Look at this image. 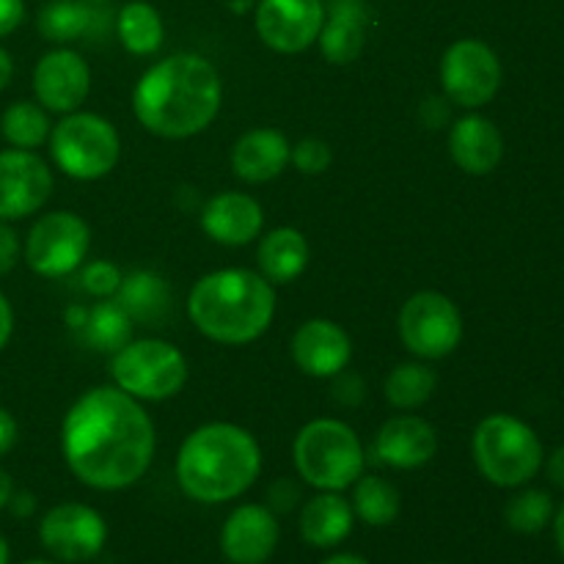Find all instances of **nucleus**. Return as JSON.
Listing matches in <instances>:
<instances>
[{
	"mask_svg": "<svg viewBox=\"0 0 564 564\" xmlns=\"http://www.w3.org/2000/svg\"><path fill=\"white\" fill-rule=\"evenodd\" d=\"M400 339L405 350L422 361L452 356L463 341L460 308L444 292H416L402 303Z\"/></svg>",
	"mask_w": 564,
	"mask_h": 564,
	"instance_id": "1a4fd4ad",
	"label": "nucleus"
},
{
	"mask_svg": "<svg viewBox=\"0 0 564 564\" xmlns=\"http://www.w3.org/2000/svg\"><path fill=\"white\" fill-rule=\"evenodd\" d=\"M554 499L545 490L529 488L512 496L505 507V521L518 534H538L554 521Z\"/></svg>",
	"mask_w": 564,
	"mask_h": 564,
	"instance_id": "2f4dec72",
	"label": "nucleus"
},
{
	"mask_svg": "<svg viewBox=\"0 0 564 564\" xmlns=\"http://www.w3.org/2000/svg\"><path fill=\"white\" fill-rule=\"evenodd\" d=\"M369 36V9L364 0H334L319 31V53L334 66L361 58Z\"/></svg>",
	"mask_w": 564,
	"mask_h": 564,
	"instance_id": "4be33fe9",
	"label": "nucleus"
},
{
	"mask_svg": "<svg viewBox=\"0 0 564 564\" xmlns=\"http://www.w3.org/2000/svg\"><path fill=\"white\" fill-rule=\"evenodd\" d=\"M449 99L446 97H430L422 105V121L430 130H438V127L449 124Z\"/></svg>",
	"mask_w": 564,
	"mask_h": 564,
	"instance_id": "4c0bfd02",
	"label": "nucleus"
},
{
	"mask_svg": "<svg viewBox=\"0 0 564 564\" xmlns=\"http://www.w3.org/2000/svg\"><path fill=\"white\" fill-rule=\"evenodd\" d=\"M202 229L218 246L242 248L262 235L264 209L248 193L224 191L204 204Z\"/></svg>",
	"mask_w": 564,
	"mask_h": 564,
	"instance_id": "6ab92c4d",
	"label": "nucleus"
},
{
	"mask_svg": "<svg viewBox=\"0 0 564 564\" xmlns=\"http://www.w3.org/2000/svg\"><path fill=\"white\" fill-rule=\"evenodd\" d=\"M323 564H369V562L358 554H334V556H328Z\"/></svg>",
	"mask_w": 564,
	"mask_h": 564,
	"instance_id": "de8ad7c7",
	"label": "nucleus"
},
{
	"mask_svg": "<svg viewBox=\"0 0 564 564\" xmlns=\"http://www.w3.org/2000/svg\"><path fill=\"white\" fill-rule=\"evenodd\" d=\"M11 494H14V482H11V474L6 468H0V510L9 507Z\"/></svg>",
	"mask_w": 564,
	"mask_h": 564,
	"instance_id": "a18cd8bd",
	"label": "nucleus"
},
{
	"mask_svg": "<svg viewBox=\"0 0 564 564\" xmlns=\"http://www.w3.org/2000/svg\"><path fill=\"white\" fill-rule=\"evenodd\" d=\"M53 193V171L28 149L0 152V220H22L39 213Z\"/></svg>",
	"mask_w": 564,
	"mask_h": 564,
	"instance_id": "4468645a",
	"label": "nucleus"
},
{
	"mask_svg": "<svg viewBox=\"0 0 564 564\" xmlns=\"http://www.w3.org/2000/svg\"><path fill=\"white\" fill-rule=\"evenodd\" d=\"M352 527H356V512L350 501L334 490H319L317 496H312L303 505L301 521H297L303 543L312 549H336L350 538Z\"/></svg>",
	"mask_w": 564,
	"mask_h": 564,
	"instance_id": "5701e85b",
	"label": "nucleus"
},
{
	"mask_svg": "<svg viewBox=\"0 0 564 564\" xmlns=\"http://www.w3.org/2000/svg\"><path fill=\"white\" fill-rule=\"evenodd\" d=\"M308 240L295 226H279L259 240V273L273 286L292 284L308 268Z\"/></svg>",
	"mask_w": 564,
	"mask_h": 564,
	"instance_id": "b1692460",
	"label": "nucleus"
},
{
	"mask_svg": "<svg viewBox=\"0 0 564 564\" xmlns=\"http://www.w3.org/2000/svg\"><path fill=\"white\" fill-rule=\"evenodd\" d=\"M441 86L452 105L477 110L488 105L501 88V61L482 39H457L441 58Z\"/></svg>",
	"mask_w": 564,
	"mask_h": 564,
	"instance_id": "9d476101",
	"label": "nucleus"
},
{
	"mask_svg": "<svg viewBox=\"0 0 564 564\" xmlns=\"http://www.w3.org/2000/svg\"><path fill=\"white\" fill-rule=\"evenodd\" d=\"M50 154L69 180L97 182L119 163L121 138L105 116L75 110L50 130Z\"/></svg>",
	"mask_w": 564,
	"mask_h": 564,
	"instance_id": "6e6552de",
	"label": "nucleus"
},
{
	"mask_svg": "<svg viewBox=\"0 0 564 564\" xmlns=\"http://www.w3.org/2000/svg\"><path fill=\"white\" fill-rule=\"evenodd\" d=\"M33 94L50 113H75L91 94V66L77 50H50L33 66Z\"/></svg>",
	"mask_w": 564,
	"mask_h": 564,
	"instance_id": "2eb2a0df",
	"label": "nucleus"
},
{
	"mask_svg": "<svg viewBox=\"0 0 564 564\" xmlns=\"http://www.w3.org/2000/svg\"><path fill=\"white\" fill-rule=\"evenodd\" d=\"M297 477L314 490L341 494L364 474L367 452L356 430L341 419H314L303 424L292 444Z\"/></svg>",
	"mask_w": 564,
	"mask_h": 564,
	"instance_id": "39448f33",
	"label": "nucleus"
},
{
	"mask_svg": "<svg viewBox=\"0 0 564 564\" xmlns=\"http://www.w3.org/2000/svg\"><path fill=\"white\" fill-rule=\"evenodd\" d=\"M91 248V229L69 209L47 213L31 226L25 240V262L44 279H64L83 268Z\"/></svg>",
	"mask_w": 564,
	"mask_h": 564,
	"instance_id": "9b49d317",
	"label": "nucleus"
},
{
	"mask_svg": "<svg viewBox=\"0 0 564 564\" xmlns=\"http://www.w3.org/2000/svg\"><path fill=\"white\" fill-rule=\"evenodd\" d=\"M435 386H438V378L427 364L405 361L391 369L383 383V394L386 402L397 411H416L424 402H430V397L435 394Z\"/></svg>",
	"mask_w": 564,
	"mask_h": 564,
	"instance_id": "c756f323",
	"label": "nucleus"
},
{
	"mask_svg": "<svg viewBox=\"0 0 564 564\" xmlns=\"http://www.w3.org/2000/svg\"><path fill=\"white\" fill-rule=\"evenodd\" d=\"M121 279L124 273L119 270V264H113L110 259H94V262H86L80 268V284L83 290L91 297H99V301H108L119 292Z\"/></svg>",
	"mask_w": 564,
	"mask_h": 564,
	"instance_id": "473e14b6",
	"label": "nucleus"
},
{
	"mask_svg": "<svg viewBox=\"0 0 564 564\" xmlns=\"http://www.w3.org/2000/svg\"><path fill=\"white\" fill-rule=\"evenodd\" d=\"M97 25V9L86 0H50L36 17V31L53 44L83 39Z\"/></svg>",
	"mask_w": 564,
	"mask_h": 564,
	"instance_id": "bb28decb",
	"label": "nucleus"
},
{
	"mask_svg": "<svg viewBox=\"0 0 564 564\" xmlns=\"http://www.w3.org/2000/svg\"><path fill=\"white\" fill-rule=\"evenodd\" d=\"M50 130H53V124L47 119V110L39 102H28V99L11 102L0 116V132H3L6 143H11V149L33 152L44 141H50Z\"/></svg>",
	"mask_w": 564,
	"mask_h": 564,
	"instance_id": "7c9ffc66",
	"label": "nucleus"
},
{
	"mask_svg": "<svg viewBox=\"0 0 564 564\" xmlns=\"http://www.w3.org/2000/svg\"><path fill=\"white\" fill-rule=\"evenodd\" d=\"M352 512L361 523L375 529L391 527V523L400 518L402 510V499L400 490L383 477H375V474H361L356 479V490H352V501H350Z\"/></svg>",
	"mask_w": 564,
	"mask_h": 564,
	"instance_id": "cd10ccee",
	"label": "nucleus"
},
{
	"mask_svg": "<svg viewBox=\"0 0 564 564\" xmlns=\"http://www.w3.org/2000/svg\"><path fill=\"white\" fill-rule=\"evenodd\" d=\"M9 543H6V538L0 534V564H9Z\"/></svg>",
	"mask_w": 564,
	"mask_h": 564,
	"instance_id": "09e8293b",
	"label": "nucleus"
},
{
	"mask_svg": "<svg viewBox=\"0 0 564 564\" xmlns=\"http://www.w3.org/2000/svg\"><path fill=\"white\" fill-rule=\"evenodd\" d=\"M471 455L479 474L496 488H523L545 460L538 433L512 413H490L477 424Z\"/></svg>",
	"mask_w": 564,
	"mask_h": 564,
	"instance_id": "423d86ee",
	"label": "nucleus"
},
{
	"mask_svg": "<svg viewBox=\"0 0 564 564\" xmlns=\"http://www.w3.org/2000/svg\"><path fill=\"white\" fill-rule=\"evenodd\" d=\"M435 452H438V433L427 419L413 416V413H402L383 422L372 444L375 460L397 471L427 466Z\"/></svg>",
	"mask_w": 564,
	"mask_h": 564,
	"instance_id": "a211bd4d",
	"label": "nucleus"
},
{
	"mask_svg": "<svg viewBox=\"0 0 564 564\" xmlns=\"http://www.w3.org/2000/svg\"><path fill=\"white\" fill-rule=\"evenodd\" d=\"M292 361L308 378H336L352 361V339L339 323L325 317L306 319L292 336Z\"/></svg>",
	"mask_w": 564,
	"mask_h": 564,
	"instance_id": "dca6fc26",
	"label": "nucleus"
},
{
	"mask_svg": "<svg viewBox=\"0 0 564 564\" xmlns=\"http://www.w3.org/2000/svg\"><path fill=\"white\" fill-rule=\"evenodd\" d=\"M290 149L292 143L286 141L281 130L253 127V130L242 132L235 147H231V171H235L237 180L248 182V185L273 182L290 165Z\"/></svg>",
	"mask_w": 564,
	"mask_h": 564,
	"instance_id": "412c9836",
	"label": "nucleus"
},
{
	"mask_svg": "<svg viewBox=\"0 0 564 564\" xmlns=\"http://www.w3.org/2000/svg\"><path fill=\"white\" fill-rule=\"evenodd\" d=\"M25 20V0H0V36H9Z\"/></svg>",
	"mask_w": 564,
	"mask_h": 564,
	"instance_id": "58836bf2",
	"label": "nucleus"
},
{
	"mask_svg": "<svg viewBox=\"0 0 564 564\" xmlns=\"http://www.w3.org/2000/svg\"><path fill=\"white\" fill-rule=\"evenodd\" d=\"M9 510L11 516L17 518H31L33 512H36V499H33V494H28V490H14L9 499Z\"/></svg>",
	"mask_w": 564,
	"mask_h": 564,
	"instance_id": "a19ab883",
	"label": "nucleus"
},
{
	"mask_svg": "<svg viewBox=\"0 0 564 564\" xmlns=\"http://www.w3.org/2000/svg\"><path fill=\"white\" fill-rule=\"evenodd\" d=\"M17 438H20V427H17V419L11 416L6 408H0V457L9 455L14 449Z\"/></svg>",
	"mask_w": 564,
	"mask_h": 564,
	"instance_id": "ea45409f",
	"label": "nucleus"
},
{
	"mask_svg": "<svg viewBox=\"0 0 564 564\" xmlns=\"http://www.w3.org/2000/svg\"><path fill=\"white\" fill-rule=\"evenodd\" d=\"M22 564H61V562H47V560H31V562H22Z\"/></svg>",
	"mask_w": 564,
	"mask_h": 564,
	"instance_id": "8fccbe9b",
	"label": "nucleus"
},
{
	"mask_svg": "<svg viewBox=\"0 0 564 564\" xmlns=\"http://www.w3.org/2000/svg\"><path fill=\"white\" fill-rule=\"evenodd\" d=\"M187 317L218 345H251L273 325L275 286L259 270H213L193 284Z\"/></svg>",
	"mask_w": 564,
	"mask_h": 564,
	"instance_id": "20e7f679",
	"label": "nucleus"
},
{
	"mask_svg": "<svg viewBox=\"0 0 564 564\" xmlns=\"http://www.w3.org/2000/svg\"><path fill=\"white\" fill-rule=\"evenodd\" d=\"M39 540L44 551L58 562H88L102 554L108 543V523L94 507L66 501L44 512L39 523Z\"/></svg>",
	"mask_w": 564,
	"mask_h": 564,
	"instance_id": "f8f14e48",
	"label": "nucleus"
},
{
	"mask_svg": "<svg viewBox=\"0 0 564 564\" xmlns=\"http://www.w3.org/2000/svg\"><path fill=\"white\" fill-rule=\"evenodd\" d=\"M11 334H14V308H11L9 297L0 292V350L9 345Z\"/></svg>",
	"mask_w": 564,
	"mask_h": 564,
	"instance_id": "79ce46f5",
	"label": "nucleus"
},
{
	"mask_svg": "<svg viewBox=\"0 0 564 564\" xmlns=\"http://www.w3.org/2000/svg\"><path fill=\"white\" fill-rule=\"evenodd\" d=\"M545 471H549V479L556 485V488L564 490V444L545 463Z\"/></svg>",
	"mask_w": 564,
	"mask_h": 564,
	"instance_id": "37998d69",
	"label": "nucleus"
},
{
	"mask_svg": "<svg viewBox=\"0 0 564 564\" xmlns=\"http://www.w3.org/2000/svg\"><path fill=\"white\" fill-rule=\"evenodd\" d=\"M262 474V446L231 422L193 430L176 455V482L198 505H226L246 494Z\"/></svg>",
	"mask_w": 564,
	"mask_h": 564,
	"instance_id": "7ed1b4c3",
	"label": "nucleus"
},
{
	"mask_svg": "<svg viewBox=\"0 0 564 564\" xmlns=\"http://www.w3.org/2000/svg\"><path fill=\"white\" fill-rule=\"evenodd\" d=\"M325 22L323 0H259L253 28L270 50L295 55L317 44Z\"/></svg>",
	"mask_w": 564,
	"mask_h": 564,
	"instance_id": "ddd939ff",
	"label": "nucleus"
},
{
	"mask_svg": "<svg viewBox=\"0 0 564 564\" xmlns=\"http://www.w3.org/2000/svg\"><path fill=\"white\" fill-rule=\"evenodd\" d=\"M158 449L154 422L138 400L116 386H94L75 400L61 424V452L77 482L124 490L147 477Z\"/></svg>",
	"mask_w": 564,
	"mask_h": 564,
	"instance_id": "f257e3e1",
	"label": "nucleus"
},
{
	"mask_svg": "<svg viewBox=\"0 0 564 564\" xmlns=\"http://www.w3.org/2000/svg\"><path fill=\"white\" fill-rule=\"evenodd\" d=\"M116 36L127 53L154 55L165 42L163 17L147 0H130L116 17Z\"/></svg>",
	"mask_w": 564,
	"mask_h": 564,
	"instance_id": "a878e982",
	"label": "nucleus"
},
{
	"mask_svg": "<svg viewBox=\"0 0 564 564\" xmlns=\"http://www.w3.org/2000/svg\"><path fill=\"white\" fill-rule=\"evenodd\" d=\"M113 301L124 308L132 323L158 325L171 308V290L152 270H135L121 279Z\"/></svg>",
	"mask_w": 564,
	"mask_h": 564,
	"instance_id": "393cba45",
	"label": "nucleus"
},
{
	"mask_svg": "<svg viewBox=\"0 0 564 564\" xmlns=\"http://www.w3.org/2000/svg\"><path fill=\"white\" fill-rule=\"evenodd\" d=\"M77 334L91 350L113 356L116 350H121L132 339V319L127 317V312L116 301H102L88 308Z\"/></svg>",
	"mask_w": 564,
	"mask_h": 564,
	"instance_id": "c85d7f7f",
	"label": "nucleus"
},
{
	"mask_svg": "<svg viewBox=\"0 0 564 564\" xmlns=\"http://www.w3.org/2000/svg\"><path fill=\"white\" fill-rule=\"evenodd\" d=\"M11 77H14V61H11V55L0 47V91L9 88Z\"/></svg>",
	"mask_w": 564,
	"mask_h": 564,
	"instance_id": "c03bdc74",
	"label": "nucleus"
},
{
	"mask_svg": "<svg viewBox=\"0 0 564 564\" xmlns=\"http://www.w3.org/2000/svg\"><path fill=\"white\" fill-rule=\"evenodd\" d=\"M220 72L198 53H174L154 61L132 88L135 119L143 130L169 141L207 130L220 113Z\"/></svg>",
	"mask_w": 564,
	"mask_h": 564,
	"instance_id": "f03ea898",
	"label": "nucleus"
},
{
	"mask_svg": "<svg viewBox=\"0 0 564 564\" xmlns=\"http://www.w3.org/2000/svg\"><path fill=\"white\" fill-rule=\"evenodd\" d=\"M449 158L468 176H488L505 158V135L482 113H468L449 127Z\"/></svg>",
	"mask_w": 564,
	"mask_h": 564,
	"instance_id": "aec40b11",
	"label": "nucleus"
},
{
	"mask_svg": "<svg viewBox=\"0 0 564 564\" xmlns=\"http://www.w3.org/2000/svg\"><path fill=\"white\" fill-rule=\"evenodd\" d=\"M336 383H334V397L341 402V405H358L364 400V383L358 375L352 372H339L336 375Z\"/></svg>",
	"mask_w": 564,
	"mask_h": 564,
	"instance_id": "c9c22d12",
	"label": "nucleus"
},
{
	"mask_svg": "<svg viewBox=\"0 0 564 564\" xmlns=\"http://www.w3.org/2000/svg\"><path fill=\"white\" fill-rule=\"evenodd\" d=\"M554 538H556V549H560V554L564 556V505L554 512Z\"/></svg>",
	"mask_w": 564,
	"mask_h": 564,
	"instance_id": "49530a36",
	"label": "nucleus"
},
{
	"mask_svg": "<svg viewBox=\"0 0 564 564\" xmlns=\"http://www.w3.org/2000/svg\"><path fill=\"white\" fill-rule=\"evenodd\" d=\"M86 3H91V6H99V3H108V0H86Z\"/></svg>",
	"mask_w": 564,
	"mask_h": 564,
	"instance_id": "3c124183",
	"label": "nucleus"
},
{
	"mask_svg": "<svg viewBox=\"0 0 564 564\" xmlns=\"http://www.w3.org/2000/svg\"><path fill=\"white\" fill-rule=\"evenodd\" d=\"M268 501L273 512H281V516H284V512H292L297 507V501H301V485L290 477L279 479V482L270 485Z\"/></svg>",
	"mask_w": 564,
	"mask_h": 564,
	"instance_id": "f704fd0d",
	"label": "nucleus"
},
{
	"mask_svg": "<svg viewBox=\"0 0 564 564\" xmlns=\"http://www.w3.org/2000/svg\"><path fill=\"white\" fill-rule=\"evenodd\" d=\"M330 163H334V152H330L328 141H323V138H301L290 149V165H295L306 176L325 174Z\"/></svg>",
	"mask_w": 564,
	"mask_h": 564,
	"instance_id": "72a5a7b5",
	"label": "nucleus"
},
{
	"mask_svg": "<svg viewBox=\"0 0 564 564\" xmlns=\"http://www.w3.org/2000/svg\"><path fill=\"white\" fill-rule=\"evenodd\" d=\"M116 389L138 402H165L180 394L191 378L185 352L165 339H130L110 356Z\"/></svg>",
	"mask_w": 564,
	"mask_h": 564,
	"instance_id": "0eeeda50",
	"label": "nucleus"
},
{
	"mask_svg": "<svg viewBox=\"0 0 564 564\" xmlns=\"http://www.w3.org/2000/svg\"><path fill=\"white\" fill-rule=\"evenodd\" d=\"M281 540L279 518L264 505H240L220 529V551L231 564H264Z\"/></svg>",
	"mask_w": 564,
	"mask_h": 564,
	"instance_id": "f3484780",
	"label": "nucleus"
},
{
	"mask_svg": "<svg viewBox=\"0 0 564 564\" xmlns=\"http://www.w3.org/2000/svg\"><path fill=\"white\" fill-rule=\"evenodd\" d=\"M17 257H20V240H17V231L11 229L9 224L0 220V275L9 273L17 264Z\"/></svg>",
	"mask_w": 564,
	"mask_h": 564,
	"instance_id": "e433bc0d",
	"label": "nucleus"
}]
</instances>
